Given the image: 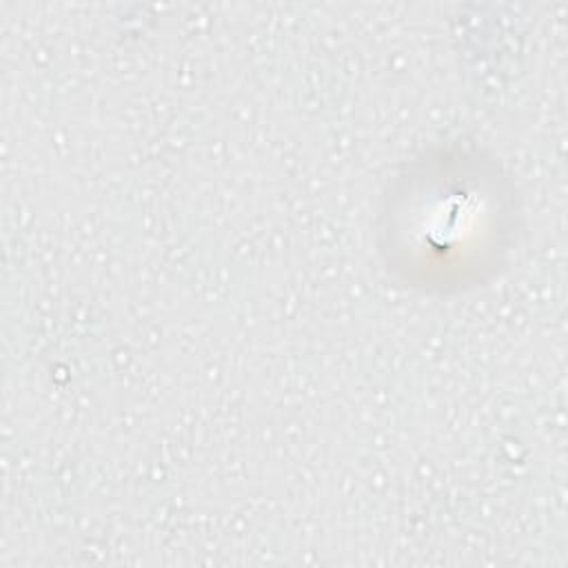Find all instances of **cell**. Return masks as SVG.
Masks as SVG:
<instances>
[{
	"mask_svg": "<svg viewBox=\"0 0 568 568\" xmlns=\"http://www.w3.org/2000/svg\"><path fill=\"white\" fill-rule=\"evenodd\" d=\"M479 195L473 191H466L464 186L457 189L453 186L450 193H435L428 206V224H422L419 231L426 233V244L437 246L439 251H455L464 248L459 240L462 235H470L473 229L479 224V217H490L493 213H481L479 211ZM468 240V237H466Z\"/></svg>",
	"mask_w": 568,
	"mask_h": 568,
	"instance_id": "6da1fadb",
	"label": "cell"
}]
</instances>
